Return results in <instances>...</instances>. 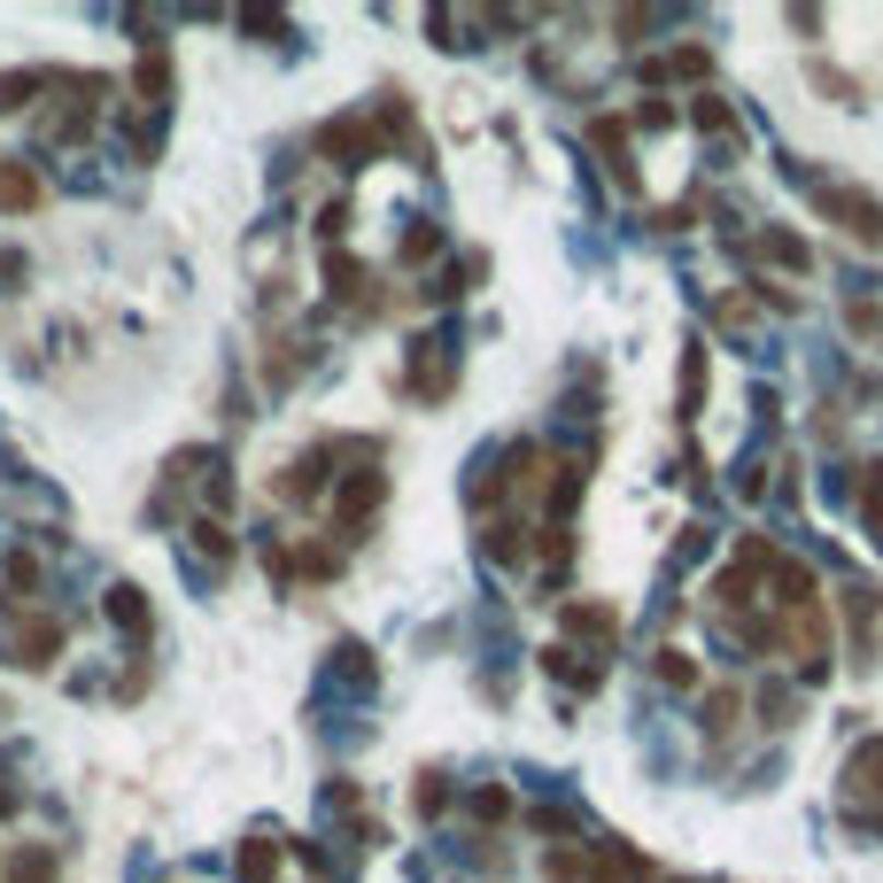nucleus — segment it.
I'll return each mask as SVG.
<instances>
[{
    "label": "nucleus",
    "mask_w": 883,
    "mask_h": 883,
    "mask_svg": "<svg viewBox=\"0 0 883 883\" xmlns=\"http://www.w3.org/2000/svg\"><path fill=\"white\" fill-rule=\"evenodd\" d=\"M690 217H697L690 202H674V210H651V225H659V233H690Z\"/></svg>",
    "instance_id": "obj_29"
},
{
    "label": "nucleus",
    "mask_w": 883,
    "mask_h": 883,
    "mask_svg": "<svg viewBox=\"0 0 883 883\" xmlns=\"http://www.w3.org/2000/svg\"><path fill=\"white\" fill-rule=\"evenodd\" d=\"M705 403V349H690V365H682V419Z\"/></svg>",
    "instance_id": "obj_22"
},
{
    "label": "nucleus",
    "mask_w": 883,
    "mask_h": 883,
    "mask_svg": "<svg viewBox=\"0 0 883 883\" xmlns=\"http://www.w3.org/2000/svg\"><path fill=\"white\" fill-rule=\"evenodd\" d=\"M16 651H24V667H55V651H62V628H55V621H24Z\"/></svg>",
    "instance_id": "obj_13"
},
{
    "label": "nucleus",
    "mask_w": 883,
    "mask_h": 883,
    "mask_svg": "<svg viewBox=\"0 0 883 883\" xmlns=\"http://www.w3.org/2000/svg\"><path fill=\"white\" fill-rule=\"evenodd\" d=\"M240 875H248V883H272V875H280L272 837H248V845H240Z\"/></svg>",
    "instance_id": "obj_16"
},
{
    "label": "nucleus",
    "mask_w": 883,
    "mask_h": 883,
    "mask_svg": "<svg viewBox=\"0 0 883 883\" xmlns=\"http://www.w3.org/2000/svg\"><path fill=\"white\" fill-rule=\"evenodd\" d=\"M488 558H519V527H511V519L488 527Z\"/></svg>",
    "instance_id": "obj_28"
},
{
    "label": "nucleus",
    "mask_w": 883,
    "mask_h": 883,
    "mask_svg": "<svg viewBox=\"0 0 883 883\" xmlns=\"http://www.w3.org/2000/svg\"><path fill=\"white\" fill-rule=\"evenodd\" d=\"M341 225H349V202H326V210H318V233L341 240Z\"/></svg>",
    "instance_id": "obj_31"
},
{
    "label": "nucleus",
    "mask_w": 883,
    "mask_h": 883,
    "mask_svg": "<svg viewBox=\"0 0 883 883\" xmlns=\"http://www.w3.org/2000/svg\"><path fill=\"white\" fill-rule=\"evenodd\" d=\"M822 210H829V217H845V225H852V240L883 248V202H875V195H860V187H822Z\"/></svg>",
    "instance_id": "obj_2"
},
{
    "label": "nucleus",
    "mask_w": 883,
    "mask_h": 883,
    "mask_svg": "<svg viewBox=\"0 0 883 883\" xmlns=\"http://www.w3.org/2000/svg\"><path fill=\"white\" fill-rule=\"evenodd\" d=\"M195 551H202L210 566H217V558L233 566V527H217V519H195Z\"/></svg>",
    "instance_id": "obj_18"
},
{
    "label": "nucleus",
    "mask_w": 883,
    "mask_h": 883,
    "mask_svg": "<svg viewBox=\"0 0 883 883\" xmlns=\"http://www.w3.org/2000/svg\"><path fill=\"white\" fill-rule=\"evenodd\" d=\"M737 721H744V697H737V690H714V697H705V729H714V737L737 729Z\"/></svg>",
    "instance_id": "obj_19"
},
{
    "label": "nucleus",
    "mask_w": 883,
    "mask_h": 883,
    "mask_svg": "<svg viewBox=\"0 0 883 883\" xmlns=\"http://www.w3.org/2000/svg\"><path fill=\"white\" fill-rule=\"evenodd\" d=\"M697 125H705V132H729V140H737V109H729L721 94H705V102H697Z\"/></svg>",
    "instance_id": "obj_25"
},
{
    "label": "nucleus",
    "mask_w": 883,
    "mask_h": 883,
    "mask_svg": "<svg viewBox=\"0 0 883 883\" xmlns=\"http://www.w3.org/2000/svg\"><path fill=\"white\" fill-rule=\"evenodd\" d=\"M326 458H333V450H310V458H295V466L280 473V496H287V504H310V496L326 488Z\"/></svg>",
    "instance_id": "obj_8"
},
{
    "label": "nucleus",
    "mask_w": 883,
    "mask_h": 883,
    "mask_svg": "<svg viewBox=\"0 0 883 883\" xmlns=\"http://www.w3.org/2000/svg\"><path fill=\"white\" fill-rule=\"evenodd\" d=\"M644 70H651V78H667V70H674V78H705V70H714V55H705V47H682L674 62H644Z\"/></svg>",
    "instance_id": "obj_21"
},
{
    "label": "nucleus",
    "mask_w": 883,
    "mask_h": 883,
    "mask_svg": "<svg viewBox=\"0 0 883 883\" xmlns=\"http://www.w3.org/2000/svg\"><path fill=\"white\" fill-rule=\"evenodd\" d=\"M318 148H326L341 170H357V163H373V155L388 148V132L365 125V117H333V125H318Z\"/></svg>",
    "instance_id": "obj_1"
},
{
    "label": "nucleus",
    "mask_w": 883,
    "mask_h": 883,
    "mask_svg": "<svg viewBox=\"0 0 883 883\" xmlns=\"http://www.w3.org/2000/svg\"><path fill=\"white\" fill-rule=\"evenodd\" d=\"M326 287L349 303V295H365V263L357 256H326Z\"/></svg>",
    "instance_id": "obj_17"
},
{
    "label": "nucleus",
    "mask_w": 883,
    "mask_h": 883,
    "mask_svg": "<svg viewBox=\"0 0 883 883\" xmlns=\"http://www.w3.org/2000/svg\"><path fill=\"white\" fill-rule=\"evenodd\" d=\"M737 496H744V504H760V496H767V466H744V481H737Z\"/></svg>",
    "instance_id": "obj_32"
},
{
    "label": "nucleus",
    "mask_w": 883,
    "mask_h": 883,
    "mask_svg": "<svg viewBox=\"0 0 883 883\" xmlns=\"http://www.w3.org/2000/svg\"><path fill=\"white\" fill-rule=\"evenodd\" d=\"M760 256H775V263H790V272H807V263H814V248H807L799 233H782V225H775V233L760 240Z\"/></svg>",
    "instance_id": "obj_15"
},
{
    "label": "nucleus",
    "mask_w": 883,
    "mask_h": 883,
    "mask_svg": "<svg viewBox=\"0 0 883 883\" xmlns=\"http://www.w3.org/2000/svg\"><path fill=\"white\" fill-rule=\"evenodd\" d=\"M132 85H140V109H163L170 102V55H140V70H132Z\"/></svg>",
    "instance_id": "obj_10"
},
{
    "label": "nucleus",
    "mask_w": 883,
    "mask_h": 883,
    "mask_svg": "<svg viewBox=\"0 0 883 883\" xmlns=\"http://www.w3.org/2000/svg\"><path fill=\"white\" fill-rule=\"evenodd\" d=\"M380 496H388V481H380L373 466H365L357 481H341V496H333V511H341V535H349V543H357V535H365V527H373V511H380Z\"/></svg>",
    "instance_id": "obj_3"
},
{
    "label": "nucleus",
    "mask_w": 883,
    "mask_h": 883,
    "mask_svg": "<svg viewBox=\"0 0 883 883\" xmlns=\"http://www.w3.org/2000/svg\"><path fill=\"white\" fill-rule=\"evenodd\" d=\"M845 326H852V333H883V310H875V303H852Z\"/></svg>",
    "instance_id": "obj_30"
},
{
    "label": "nucleus",
    "mask_w": 883,
    "mask_h": 883,
    "mask_svg": "<svg viewBox=\"0 0 883 883\" xmlns=\"http://www.w3.org/2000/svg\"><path fill=\"white\" fill-rule=\"evenodd\" d=\"M845 799H852V807H860V799H883V737L852 752V767H845Z\"/></svg>",
    "instance_id": "obj_6"
},
{
    "label": "nucleus",
    "mask_w": 883,
    "mask_h": 883,
    "mask_svg": "<svg viewBox=\"0 0 883 883\" xmlns=\"http://www.w3.org/2000/svg\"><path fill=\"white\" fill-rule=\"evenodd\" d=\"M852 496H860V527H868V543L883 551V458H868V466H860Z\"/></svg>",
    "instance_id": "obj_7"
},
{
    "label": "nucleus",
    "mask_w": 883,
    "mask_h": 883,
    "mask_svg": "<svg viewBox=\"0 0 883 883\" xmlns=\"http://www.w3.org/2000/svg\"><path fill=\"white\" fill-rule=\"evenodd\" d=\"M651 674H659L667 690H697V667H690V651H659V659H651Z\"/></svg>",
    "instance_id": "obj_20"
},
{
    "label": "nucleus",
    "mask_w": 883,
    "mask_h": 883,
    "mask_svg": "<svg viewBox=\"0 0 883 883\" xmlns=\"http://www.w3.org/2000/svg\"><path fill=\"white\" fill-rule=\"evenodd\" d=\"M411 396L442 403L450 396V341H419V373H411Z\"/></svg>",
    "instance_id": "obj_5"
},
{
    "label": "nucleus",
    "mask_w": 883,
    "mask_h": 883,
    "mask_svg": "<svg viewBox=\"0 0 883 883\" xmlns=\"http://www.w3.org/2000/svg\"><path fill=\"white\" fill-rule=\"evenodd\" d=\"M814 85H822V94H829V102H845V109L860 102V85H852L845 70H829V62H814Z\"/></svg>",
    "instance_id": "obj_24"
},
{
    "label": "nucleus",
    "mask_w": 883,
    "mask_h": 883,
    "mask_svg": "<svg viewBox=\"0 0 883 883\" xmlns=\"http://www.w3.org/2000/svg\"><path fill=\"white\" fill-rule=\"evenodd\" d=\"M9 581H16V589H32V581H39V558H32V551H16V558H9Z\"/></svg>",
    "instance_id": "obj_33"
},
{
    "label": "nucleus",
    "mask_w": 883,
    "mask_h": 883,
    "mask_svg": "<svg viewBox=\"0 0 883 883\" xmlns=\"http://www.w3.org/2000/svg\"><path fill=\"white\" fill-rule=\"evenodd\" d=\"M473 807H481V822H504V814H511V799H504V790H481Z\"/></svg>",
    "instance_id": "obj_34"
},
{
    "label": "nucleus",
    "mask_w": 883,
    "mask_h": 883,
    "mask_svg": "<svg viewBox=\"0 0 883 883\" xmlns=\"http://www.w3.org/2000/svg\"><path fill=\"white\" fill-rule=\"evenodd\" d=\"M790 659H799V674H822V667H829V621H822V604H814V612H790Z\"/></svg>",
    "instance_id": "obj_4"
},
{
    "label": "nucleus",
    "mask_w": 883,
    "mask_h": 883,
    "mask_svg": "<svg viewBox=\"0 0 883 883\" xmlns=\"http://www.w3.org/2000/svg\"><path fill=\"white\" fill-rule=\"evenodd\" d=\"M0 210H39V170L0 163Z\"/></svg>",
    "instance_id": "obj_11"
},
{
    "label": "nucleus",
    "mask_w": 883,
    "mask_h": 883,
    "mask_svg": "<svg viewBox=\"0 0 883 883\" xmlns=\"http://www.w3.org/2000/svg\"><path fill=\"white\" fill-rule=\"evenodd\" d=\"M442 807H450V790H442V775L426 767V775H419V814H442Z\"/></svg>",
    "instance_id": "obj_27"
},
{
    "label": "nucleus",
    "mask_w": 883,
    "mask_h": 883,
    "mask_svg": "<svg viewBox=\"0 0 883 883\" xmlns=\"http://www.w3.org/2000/svg\"><path fill=\"white\" fill-rule=\"evenodd\" d=\"M434 256H442V233H434V225H411V233H403V263H434Z\"/></svg>",
    "instance_id": "obj_23"
},
{
    "label": "nucleus",
    "mask_w": 883,
    "mask_h": 883,
    "mask_svg": "<svg viewBox=\"0 0 883 883\" xmlns=\"http://www.w3.org/2000/svg\"><path fill=\"white\" fill-rule=\"evenodd\" d=\"M109 621H117L125 636H148V628H155V612H148V597H140L132 581H117V589H109Z\"/></svg>",
    "instance_id": "obj_9"
},
{
    "label": "nucleus",
    "mask_w": 883,
    "mask_h": 883,
    "mask_svg": "<svg viewBox=\"0 0 883 883\" xmlns=\"http://www.w3.org/2000/svg\"><path fill=\"white\" fill-rule=\"evenodd\" d=\"M543 667H551L558 682H574V690H597V682H604V667H589V659H574L566 644H551V651H543Z\"/></svg>",
    "instance_id": "obj_14"
},
{
    "label": "nucleus",
    "mask_w": 883,
    "mask_h": 883,
    "mask_svg": "<svg viewBox=\"0 0 883 883\" xmlns=\"http://www.w3.org/2000/svg\"><path fill=\"white\" fill-rule=\"evenodd\" d=\"M333 659H341V674H349V682H373V651H365V644H341Z\"/></svg>",
    "instance_id": "obj_26"
},
{
    "label": "nucleus",
    "mask_w": 883,
    "mask_h": 883,
    "mask_svg": "<svg viewBox=\"0 0 883 883\" xmlns=\"http://www.w3.org/2000/svg\"><path fill=\"white\" fill-rule=\"evenodd\" d=\"M566 628H574V636L612 644V636H621V612H612V604H566Z\"/></svg>",
    "instance_id": "obj_12"
}]
</instances>
